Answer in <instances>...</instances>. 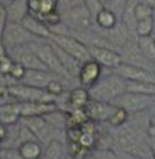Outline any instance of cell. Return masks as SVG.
I'll use <instances>...</instances> for the list:
<instances>
[{
	"mask_svg": "<svg viewBox=\"0 0 155 159\" xmlns=\"http://www.w3.org/2000/svg\"><path fill=\"white\" fill-rule=\"evenodd\" d=\"M126 80L120 75L112 73L105 78H99V81L88 89L91 99L101 102H112L115 98L126 92Z\"/></svg>",
	"mask_w": 155,
	"mask_h": 159,
	"instance_id": "1",
	"label": "cell"
},
{
	"mask_svg": "<svg viewBox=\"0 0 155 159\" xmlns=\"http://www.w3.org/2000/svg\"><path fill=\"white\" fill-rule=\"evenodd\" d=\"M30 45L49 71L55 73V74H57L62 78H69L66 75V73H64L63 67H62L60 61H59L57 55H56L49 39H36V41L31 42Z\"/></svg>",
	"mask_w": 155,
	"mask_h": 159,
	"instance_id": "2",
	"label": "cell"
},
{
	"mask_svg": "<svg viewBox=\"0 0 155 159\" xmlns=\"http://www.w3.org/2000/svg\"><path fill=\"white\" fill-rule=\"evenodd\" d=\"M111 103L113 106L125 109L130 115V113H140L144 112L145 109H150L155 103V96L136 92H125L122 95H119L117 98H115Z\"/></svg>",
	"mask_w": 155,
	"mask_h": 159,
	"instance_id": "3",
	"label": "cell"
},
{
	"mask_svg": "<svg viewBox=\"0 0 155 159\" xmlns=\"http://www.w3.org/2000/svg\"><path fill=\"white\" fill-rule=\"evenodd\" d=\"M7 95L18 102H55V96L46 92V89L31 87L27 84H10L7 87Z\"/></svg>",
	"mask_w": 155,
	"mask_h": 159,
	"instance_id": "4",
	"label": "cell"
},
{
	"mask_svg": "<svg viewBox=\"0 0 155 159\" xmlns=\"http://www.w3.org/2000/svg\"><path fill=\"white\" fill-rule=\"evenodd\" d=\"M62 21L69 27L70 34L73 32H84L91 30L95 25V20L92 14L85 6H80L77 8H73L70 11L62 13Z\"/></svg>",
	"mask_w": 155,
	"mask_h": 159,
	"instance_id": "5",
	"label": "cell"
},
{
	"mask_svg": "<svg viewBox=\"0 0 155 159\" xmlns=\"http://www.w3.org/2000/svg\"><path fill=\"white\" fill-rule=\"evenodd\" d=\"M49 41H52L55 45H57L62 50L67 53V55L73 56L77 59L80 63H85V61L91 60V55H89L88 46L80 39H77L73 35H52Z\"/></svg>",
	"mask_w": 155,
	"mask_h": 159,
	"instance_id": "6",
	"label": "cell"
},
{
	"mask_svg": "<svg viewBox=\"0 0 155 159\" xmlns=\"http://www.w3.org/2000/svg\"><path fill=\"white\" fill-rule=\"evenodd\" d=\"M34 41H36V38L25 30L21 22L7 21L0 42L6 49H11L16 46H21V45H28Z\"/></svg>",
	"mask_w": 155,
	"mask_h": 159,
	"instance_id": "7",
	"label": "cell"
},
{
	"mask_svg": "<svg viewBox=\"0 0 155 159\" xmlns=\"http://www.w3.org/2000/svg\"><path fill=\"white\" fill-rule=\"evenodd\" d=\"M7 53L14 61L24 66L27 70H48L30 43L7 49Z\"/></svg>",
	"mask_w": 155,
	"mask_h": 159,
	"instance_id": "8",
	"label": "cell"
},
{
	"mask_svg": "<svg viewBox=\"0 0 155 159\" xmlns=\"http://www.w3.org/2000/svg\"><path fill=\"white\" fill-rule=\"evenodd\" d=\"M21 124L25 126L31 131V134L36 138V140L42 141V143H49L53 140V131L55 130L49 126L43 116H30V117H21Z\"/></svg>",
	"mask_w": 155,
	"mask_h": 159,
	"instance_id": "9",
	"label": "cell"
},
{
	"mask_svg": "<svg viewBox=\"0 0 155 159\" xmlns=\"http://www.w3.org/2000/svg\"><path fill=\"white\" fill-rule=\"evenodd\" d=\"M88 50L92 60L98 61L102 67H108L111 70H115L116 67H119L123 63L122 56H120V53L116 49L88 45Z\"/></svg>",
	"mask_w": 155,
	"mask_h": 159,
	"instance_id": "10",
	"label": "cell"
},
{
	"mask_svg": "<svg viewBox=\"0 0 155 159\" xmlns=\"http://www.w3.org/2000/svg\"><path fill=\"white\" fill-rule=\"evenodd\" d=\"M120 56H122V60L123 63H129V64H133V66H139L143 67V69H147L151 70V66L153 64L145 59V56L143 55L141 49L139 48V43H137V38L134 39H129L122 48H120ZM153 71V70H151Z\"/></svg>",
	"mask_w": 155,
	"mask_h": 159,
	"instance_id": "11",
	"label": "cell"
},
{
	"mask_svg": "<svg viewBox=\"0 0 155 159\" xmlns=\"http://www.w3.org/2000/svg\"><path fill=\"white\" fill-rule=\"evenodd\" d=\"M115 74L120 75L126 81H143V82H155V73L151 70L143 69L139 66H133L129 63H122L113 70Z\"/></svg>",
	"mask_w": 155,
	"mask_h": 159,
	"instance_id": "12",
	"label": "cell"
},
{
	"mask_svg": "<svg viewBox=\"0 0 155 159\" xmlns=\"http://www.w3.org/2000/svg\"><path fill=\"white\" fill-rule=\"evenodd\" d=\"M101 75H102V66H101L98 61L91 59V60L81 64V69H80V73H78L77 80L81 84V87L89 89L92 85H95L99 81Z\"/></svg>",
	"mask_w": 155,
	"mask_h": 159,
	"instance_id": "13",
	"label": "cell"
},
{
	"mask_svg": "<svg viewBox=\"0 0 155 159\" xmlns=\"http://www.w3.org/2000/svg\"><path fill=\"white\" fill-rule=\"evenodd\" d=\"M56 78H62V77H59L57 74L49 71V70H27L25 75L22 77V80L20 82L21 84L31 85V87L45 89L48 87V84Z\"/></svg>",
	"mask_w": 155,
	"mask_h": 159,
	"instance_id": "14",
	"label": "cell"
},
{
	"mask_svg": "<svg viewBox=\"0 0 155 159\" xmlns=\"http://www.w3.org/2000/svg\"><path fill=\"white\" fill-rule=\"evenodd\" d=\"M113 105L111 102H101V101H95V99H91L88 102L84 110H85L87 116H88L89 120L92 121H106L108 117L111 116V113L115 110Z\"/></svg>",
	"mask_w": 155,
	"mask_h": 159,
	"instance_id": "15",
	"label": "cell"
},
{
	"mask_svg": "<svg viewBox=\"0 0 155 159\" xmlns=\"http://www.w3.org/2000/svg\"><path fill=\"white\" fill-rule=\"evenodd\" d=\"M21 24L24 25V28L28 31L30 34H32L36 39H50L52 32H50L49 27L39 18L35 14L28 13L27 16L22 18Z\"/></svg>",
	"mask_w": 155,
	"mask_h": 159,
	"instance_id": "16",
	"label": "cell"
},
{
	"mask_svg": "<svg viewBox=\"0 0 155 159\" xmlns=\"http://www.w3.org/2000/svg\"><path fill=\"white\" fill-rule=\"evenodd\" d=\"M20 116L30 117V116H45L57 109L55 102H18Z\"/></svg>",
	"mask_w": 155,
	"mask_h": 159,
	"instance_id": "17",
	"label": "cell"
},
{
	"mask_svg": "<svg viewBox=\"0 0 155 159\" xmlns=\"http://www.w3.org/2000/svg\"><path fill=\"white\" fill-rule=\"evenodd\" d=\"M50 43H52L53 49H55L56 55H57L59 57V61H60L62 67H63L64 73H66V75L69 78H78V73H80V69H81V64L80 61L77 60V59H74L73 56L67 55L64 50H62L60 48L57 46V45H55L52 41H49Z\"/></svg>",
	"mask_w": 155,
	"mask_h": 159,
	"instance_id": "18",
	"label": "cell"
},
{
	"mask_svg": "<svg viewBox=\"0 0 155 159\" xmlns=\"http://www.w3.org/2000/svg\"><path fill=\"white\" fill-rule=\"evenodd\" d=\"M6 6L7 13V21L11 22H21L22 18L30 13L28 10V0H11Z\"/></svg>",
	"mask_w": 155,
	"mask_h": 159,
	"instance_id": "19",
	"label": "cell"
},
{
	"mask_svg": "<svg viewBox=\"0 0 155 159\" xmlns=\"http://www.w3.org/2000/svg\"><path fill=\"white\" fill-rule=\"evenodd\" d=\"M91 101V96L87 88L84 87H77L69 92V99H67V105H69L70 112L77 109H84Z\"/></svg>",
	"mask_w": 155,
	"mask_h": 159,
	"instance_id": "20",
	"label": "cell"
},
{
	"mask_svg": "<svg viewBox=\"0 0 155 159\" xmlns=\"http://www.w3.org/2000/svg\"><path fill=\"white\" fill-rule=\"evenodd\" d=\"M95 27H98L102 31H109L113 30L117 24H119V17L113 13V11L108 10L106 7H103L99 13L95 16Z\"/></svg>",
	"mask_w": 155,
	"mask_h": 159,
	"instance_id": "21",
	"label": "cell"
},
{
	"mask_svg": "<svg viewBox=\"0 0 155 159\" xmlns=\"http://www.w3.org/2000/svg\"><path fill=\"white\" fill-rule=\"evenodd\" d=\"M21 119L20 116V105L16 103H4L0 105V123L6 124H16Z\"/></svg>",
	"mask_w": 155,
	"mask_h": 159,
	"instance_id": "22",
	"label": "cell"
},
{
	"mask_svg": "<svg viewBox=\"0 0 155 159\" xmlns=\"http://www.w3.org/2000/svg\"><path fill=\"white\" fill-rule=\"evenodd\" d=\"M20 155L22 159H39L42 157V145L35 140H28L25 143L20 144L18 147Z\"/></svg>",
	"mask_w": 155,
	"mask_h": 159,
	"instance_id": "23",
	"label": "cell"
},
{
	"mask_svg": "<svg viewBox=\"0 0 155 159\" xmlns=\"http://www.w3.org/2000/svg\"><path fill=\"white\" fill-rule=\"evenodd\" d=\"M137 43L145 59L155 66V39L153 36H137Z\"/></svg>",
	"mask_w": 155,
	"mask_h": 159,
	"instance_id": "24",
	"label": "cell"
},
{
	"mask_svg": "<svg viewBox=\"0 0 155 159\" xmlns=\"http://www.w3.org/2000/svg\"><path fill=\"white\" fill-rule=\"evenodd\" d=\"M126 92H136V93H144V95L155 96V82L127 81L126 82Z\"/></svg>",
	"mask_w": 155,
	"mask_h": 159,
	"instance_id": "25",
	"label": "cell"
},
{
	"mask_svg": "<svg viewBox=\"0 0 155 159\" xmlns=\"http://www.w3.org/2000/svg\"><path fill=\"white\" fill-rule=\"evenodd\" d=\"M43 159H62L63 157V144L59 140H52L48 143L45 155H42Z\"/></svg>",
	"mask_w": 155,
	"mask_h": 159,
	"instance_id": "26",
	"label": "cell"
},
{
	"mask_svg": "<svg viewBox=\"0 0 155 159\" xmlns=\"http://www.w3.org/2000/svg\"><path fill=\"white\" fill-rule=\"evenodd\" d=\"M153 13H154V8L151 7L150 4L141 2H137L134 4V8H133V14H134V18L136 21H141V20H147V18H151L153 17Z\"/></svg>",
	"mask_w": 155,
	"mask_h": 159,
	"instance_id": "27",
	"label": "cell"
},
{
	"mask_svg": "<svg viewBox=\"0 0 155 159\" xmlns=\"http://www.w3.org/2000/svg\"><path fill=\"white\" fill-rule=\"evenodd\" d=\"M127 119H129V112H126V110L122 109V107L116 106L106 121H108L111 126H113V127H120V126H123V124L127 121Z\"/></svg>",
	"mask_w": 155,
	"mask_h": 159,
	"instance_id": "28",
	"label": "cell"
},
{
	"mask_svg": "<svg viewBox=\"0 0 155 159\" xmlns=\"http://www.w3.org/2000/svg\"><path fill=\"white\" fill-rule=\"evenodd\" d=\"M154 32V24L153 18L141 20L136 22V35L137 36H153Z\"/></svg>",
	"mask_w": 155,
	"mask_h": 159,
	"instance_id": "29",
	"label": "cell"
},
{
	"mask_svg": "<svg viewBox=\"0 0 155 159\" xmlns=\"http://www.w3.org/2000/svg\"><path fill=\"white\" fill-rule=\"evenodd\" d=\"M126 6H127V0H108V2L103 4V7H106L108 10L113 11L117 17H120V16H123V13H125Z\"/></svg>",
	"mask_w": 155,
	"mask_h": 159,
	"instance_id": "30",
	"label": "cell"
},
{
	"mask_svg": "<svg viewBox=\"0 0 155 159\" xmlns=\"http://www.w3.org/2000/svg\"><path fill=\"white\" fill-rule=\"evenodd\" d=\"M56 4H57V11L60 14L77 8L80 6H85L84 0H56Z\"/></svg>",
	"mask_w": 155,
	"mask_h": 159,
	"instance_id": "31",
	"label": "cell"
},
{
	"mask_svg": "<svg viewBox=\"0 0 155 159\" xmlns=\"http://www.w3.org/2000/svg\"><path fill=\"white\" fill-rule=\"evenodd\" d=\"M45 89H46L48 93H50L52 96L56 98V96H60L64 93V85H63V82L60 81V78H56V80H53V81H50Z\"/></svg>",
	"mask_w": 155,
	"mask_h": 159,
	"instance_id": "32",
	"label": "cell"
},
{
	"mask_svg": "<svg viewBox=\"0 0 155 159\" xmlns=\"http://www.w3.org/2000/svg\"><path fill=\"white\" fill-rule=\"evenodd\" d=\"M25 71H27V69H25L24 66H21V64L17 63V61H14L13 67H11V70H10L8 77H11L14 81H21L22 77L25 75Z\"/></svg>",
	"mask_w": 155,
	"mask_h": 159,
	"instance_id": "33",
	"label": "cell"
},
{
	"mask_svg": "<svg viewBox=\"0 0 155 159\" xmlns=\"http://www.w3.org/2000/svg\"><path fill=\"white\" fill-rule=\"evenodd\" d=\"M95 143H97V134H89V133H83L80 137V141H78L80 145L85 147L88 149H91L95 145Z\"/></svg>",
	"mask_w": 155,
	"mask_h": 159,
	"instance_id": "34",
	"label": "cell"
},
{
	"mask_svg": "<svg viewBox=\"0 0 155 159\" xmlns=\"http://www.w3.org/2000/svg\"><path fill=\"white\" fill-rule=\"evenodd\" d=\"M84 4H85V7L89 10V13L92 14L94 18H95V16L103 8V3L101 2V0H84Z\"/></svg>",
	"mask_w": 155,
	"mask_h": 159,
	"instance_id": "35",
	"label": "cell"
},
{
	"mask_svg": "<svg viewBox=\"0 0 155 159\" xmlns=\"http://www.w3.org/2000/svg\"><path fill=\"white\" fill-rule=\"evenodd\" d=\"M13 64H14V60L7 55L3 60H0V74H2L3 77H7V75L10 74V70H11V67H13Z\"/></svg>",
	"mask_w": 155,
	"mask_h": 159,
	"instance_id": "36",
	"label": "cell"
},
{
	"mask_svg": "<svg viewBox=\"0 0 155 159\" xmlns=\"http://www.w3.org/2000/svg\"><path fill=\"white\" fill-rule=\"evenodd\" d=\"M0 159H22L18 148H3L0 149Z\"/></svg>",
	"mask_w": 155,
	"mask_h": 159,
	"instance_id": "37",
	"label": "cell"
},
{
	"mask_svg": "<svg viewBox=\"0 0 155 159\" xmlns=\"http://www.w3.org/2000/svg\"><path fill=\"white\" fill-rule=\"evenodd\" d=\"M7 24V13H6V6L0 2V41H2V34L4 31V27Z\"/></svg>",
	"mask_w": 155,
	"mask_h": 159,
	"instance_id": "38",
	"label": "cell"
},
{
	"mask_svg": "<svg viewBox=\"0 0 155 159\" xmlns=\"http://www.w3.org/2000/svg\"><path fill=\"white\" fill-rule=\"evenodd\" d=\"M116 158L117 159H144L136 154H131V152H126V151H119L116 152Z\"/></svg>",
	"mask_w": 155,
	"mask_h": 159,
	"instance_id": "39",
	"label": "cell"
},
{
	"mask_svg": "<svg viewBox=\"0 0 155 159\" xmlns=\"http://www.w3.org/2000/svg\"><path fill=\"white\" fill-rule=\"evenodd\" d=\"M7 135H8V131H7L6 124L0 123V141H4L6 138H7Z\"/></svg>",
	"mask_w": 155,
	"mask_h": 159,
	"instance_id": "40",
	"label": "cell"
},
{
	"mask_svg": "<svg viewBox=\"0 0 155 159\" xmlns=\"http://www.w3.org/2000/svg\"><path fill=\"white\" fill-rule=\"evenodd\" d=\"M150 151H151V155H153V158L155 159V137L154 138H150Z\"/></svg>",
	"mask_w": 155,
	"mask_h": 159,
	"instance_id": "41",
	"label": "cell"
},
{
	"mask_svg": "<svg viewBox=\"0 0 155 159\" xmlns=\"http://www.w3.org/2000/svg\"><path fill=\"white\" fill-rule=\"evenodd\" d=\"M7 55H8V53H7V49H6V48L3 46L2 43H0V60H3V59H4Z\"/></svg>",
	"mask_w": 155,
	"mask_h": 159,
	"instance_id": "42",
	"label": "cell"
},
{
	"mask_svg": "<svg viewBox=\"0 0 155 159\" xmlns=\"http://www.w3.org/2000/svg\"><path fill=\"white\" fill-rule=\"evenodd\" d=\"M150 124H153L155 127V103L151 106V123Z\"/></svg>",
	"mask_w": 155,
	"mask_h": 159,
	"instance_id": "43",
	"label": "cell"
},
{
	"mask_svg": "<svg viewBox=\"0 0 155 159\" xmlns=\"http://www.w3.org/2000/svg\"><path fill=\"white\" fill-rule=\"evenodd\" d=\"M7 93V87H6L4 84H0V98H2L3 95H6Z\"/></svg>",
	"mask_w": 155,
	"mask_h": 159,
	"instance_id": "44",
	"label": "cell"
},
{
	"mask_svg": "<svg viewBox=\"0 0 155 159\" xmlns=\"http://www.w3.org/2000/svg\"><path fill=\"white\" fill-rule=\"evenodd\" d=\"M144 3H147V4H150L153 8H155V0H143Z\"/></svg>",
	"mask_w": 155,
	"mask_h": 159,
	"instance_id": "45",
	"label": "cell"
},
{
	"mask_svg": "<svg viewBox=\"0 0 155 159\" xmlns=\"http://www.w3.org/2000/svg\"><path fill=\"white\" fill-rule=\"evenodd\" d=\"M153 24H154V32H153V38H155V8H154V13H153Z\"/></svg>",
	"mask_w": 155,
	"mask_h": 159,
	"instance_id": "46",
	"label": "cell"
},
{
	"mask_svg": "<svg viewBox=\"0 0 155 159\" xmlns=\"http://www.w3.org/2000/svg\"><path fill=\"white\" fill-rule=\"evenodd\" d=\"M11 0H3V4H7V3H10Z\"/></svg>",
	"mask_w": 155,
	"mask_h": 159,
	"instance_id": "47",
	"label": "cell"
},
{
	"mask_svg": "<svg viewBox=\"0 0 155 159\" xmlns=\"http://www.w3.org/2000/svg\"><path fill=\"white\" fill-rule=\"evenodd\" d=\"M0 43H2V42H0Z\"/></svg>",
	"mask_w": 155,
	"mask_h": 159,
	"instance_id": "48",
	"label": "cell"
}]
</instances>
